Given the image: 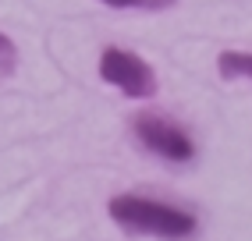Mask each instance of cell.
<instances>
[{
  "mask_svg": "<svg viewBox=\"0 0 252 241\" xmlns=\"http://www.w3.org/2000/svg\"><path fill=\"white\" fill-rule=\"evenodd\" d=\"M107 213L128 234H146V238H163V241L192 238L199 227L192 210L167 206L160 199H146V195H114L107 202Z\"/></svg>",
  "mask_w": 252,
  "mask_h": 241,
  "instance_id": "6da1fadb",
  "label": "cell"
},
{
  "mask_svg": "<svg viewBox=\"0 0 252 241\" xmlns=\"http://www.w3.org/2000/svg\"><path fill=\"white\" fill-rule=\"evenodd\" d=\"M99 78L114 89H121L128 99H149L157 96V71L139 54L121 46H107L99 54Z\"/></svg>",
  "mask_w": 252,
  "mask_h": 241,
  "instance_id": "7a4b0ae2",
  "label": "cell"
},
{
  "mask_svg": "<svg viewBox=\"0 0 252 241\" xmlns=\"http://www.w3.org/2000/svg\"><path fill=\"white\" fill-rule=\"evenodd\" d=\"M131 131H135V139L149 152H157L167 163H192L195 160V142L189 139V131L160 114H135Z\"/></svg>",
  "mask_w": 252,
  "mask_h": 241,
  "instance_id": "3957f363",
  "label": "cell"
},
{
  "mask_svg": "<svg viewBox=\"0 0 252 241\" xmlns=\"http://www.w3.org/2000/svg\"><path fill=\"white\" fill-rule=\"evenodd\" d=\"M217 75L234 82V78H249L252 82V50H224L217 57Z\"/></svg>",
  "mask_w": 252,
  "mask_h": 241,
  "instance_id": "277c9868",
  "label": "cell"
},
{
  "mask_svg": "<svg viewBox=\"0 0 252 241\" xmlns=\"http://www.w3.org/2000/svg\"><path fill=\"white\" fill-rule=\"evenodd\" d=\"M107 7H121V11H167L174 7L178 0H99Z\"/></svg>",
  "mask_w": 252,
  "mask_h": 241,
  "instance_id": "5b68a950",
  "label": "cell"
},
{
  "mask_svg": "<svg viewBox=\"0 0 252 241\" xmlns=\"http://www.w3.org/2000/svg\"><path fill=\"white\" fill-rule=\"evenodd\" d=\"M14 67H18V46L0 32V75H14Z\"/></svg>",
  "mask_w": 252,
  "mask_h": 241,
  "instance_id": "8992f818",
  "label": "cell"
}]
</instances>
